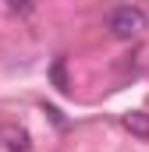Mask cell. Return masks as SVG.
Wrapping results in <instances>:
<instances>
[{
    "label": "cell",
    "instance_id": "1",
    "mask_svg": "<svg viewBox=\"0 0 149 152\" xmlns=\"http://www.w3.org/2000/svg\"><path fill=\"white\" fill-rule=\"evenodd\" d=\"M149 25L146 11L142 7H131V4H121V7H114L110 14H107V32H110L114 39H135L142 36Z\"/></svg>",
    "mask_w": 149,
    "mask_h": 152
},
{
    "label": "cell",
    "instance_id": "2",
    "mask_svg": "<svg viewBox=\"0 0 149 152\" xmlns=\"http://www.w3.org/2000/svg\"><path fill=\"white\" fill-rule=\"evenodd\" d=\"M124 127L131 131V134H139V138H149V113H128L124 117Z\"/></svg>",
    "mask_w": 149,
    "mask_h": 152
},
{
    "label": "cell",
    "instance_id": "3",
    "mask_svg": "<svg viewBox=\"0 0 149 152\" xmlns=\"http://www.w3.org/2000/svg\"><path fill=\"white\" fill-rule=\"evenodd\" d=\"M50 75H53V85H57L60 92H68V75H64V60H57V64L50 67Z\"/></svg>",
    "mask_w": 149,
    "mask_h": 152
},
{
    "label": "cell",
    "instance_id": "4",
    "mask_svg": "<svg viewBox=\"0 0 149 152\" xmlns=\"http://www.w3.org/2000/svg\"><path fill=\"white\" fill-rule=\"evenodd\" d=\"M7 145H11V152H25V149H29V134H25V131H18V134H11V142H7Z\"/></svg>",
    "mask_w": 149,
    "mask_h": 152
},
{
    "label": "cell",
    "instance_id": "5",
    "mask_svg": "<svg viewBox=\"0 0 149 152\" xmlns=\"http://www.w3.org/2000/svg\"><path fill=\"white\" fill-rule=\"evenodd\" d=\"M7 7H11V11H18V14H29V11L36 7V0H7Z\"/></svg>",
    "mask_w": 149,
    "mask_h": 152
}]
</instances>
